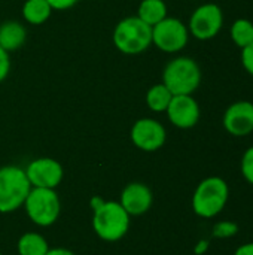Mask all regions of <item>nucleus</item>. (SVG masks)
I'll list each match as a JSON object with an SVG mask.
<instances>
[{
    "mask_svg": "<svg viewBox=\"0 0 253 255\" xmlns=\"http://www.w3.org/2000/svg\"><path fill=\"white\" fill-rule=\"evenodd\" d=\"M97 205L92 208V230L104 242H118L130 230L131 217L119 202H104L94 199Z\"/></svg>",
    "mask_w": 253,
    "mask_h": 255,
    "instance_id": "obj_1",
    "label": "nucleus"
},
{
    "mask_svg": "<svg viewBox=\"0 0 253 255\" xmlns=\"http://www.w3.org/2000/svg\"><path fill=\"white\" fill-rule=\"evenodd\" d=\"M203 73L200 64L186 55H179L170 60L163 70V84L173 96L194 94L201 85Z\"/></svg>",
    "mask_w": 253,
    "mask_h": 255,
    "instance_id": "obj_2",
    "label": "nucleus"
},
{
    "mask_svg": "<svg viewBox=\"0 0 253 255\" xmlns=\"http://www.w3.org/2000/svg\"><path fill=\"white\" fill-rule=\"evenodd\" d=\"M228 197L227 181L221 176H209L197 185L192 194V211L200 218H215L225 209Z\"/></svg>",
    "mask_w": 253,
    "mask_h": 255,
    "instance_id": "obj_3",
    "label": "nucleus"
},
{
    "mask_svg": "<svg viewBox=\"0 0 253 255\" xmlns=\"http://www.w3.org/2000/svg\"><path fill=\"white\" fill-rule=\"evenodd\" d=\"M115 48L125 55H137L152 45V27L137 15L122 18L113 28Z\"/></svg>",
    "mask_w": 253,
    "mask_h": 255,
    "instance_id": "obj_4",
    "label": "nucleus"
},
{
    "mask_svg": "<svg viewBox=\"0 0 253 255\" xmlns=\"http://www.w3.org/2000/svg\"><path fill=\"white\" fill-rule=\"evenodd\" d=\"M31 190L25 170L18 166L0 167V214H10L24 206Z\"/></svg>",
    "mask_w": 253,
    "mask_h": 255,
    "instance_id": "obj_5",
    "label": "nucleus"
},
{
    "mask_svg": "<svg viewBox=\"0 0 253 255\" xmlns=\"http://www.w3.org/2000/svg\"><path fill=\"white\" fill-rule=\"evenodd\" d=\"M25 214L37 227H49L57 223L61 214L58 193L51 188H31L25 202Z\"/></svg>",
    "mask_w": 253,
    "mask_h": 255,
    "instance_id": "obj_6",
    "label": "nucleus"
},
{
    "mask_svg": "<svg viewBox=\"0 0 253 255\" xmlns=\"http://www.w3.org/2000/svg\"><path fill=\"white\" fill-rule=\"evenodd\" d=\"M188 25L174 16H166L152 27V45L166 54H177L189 42Z\"/></svg>",
    "mask_w": 253,
    "mask_h": 255,
    "instance_id": "obj_7",
    "label": "nucleus"
},
{
    "mask_svg": "<svg viewBox=\"0 0 253 255\" xmlns=\"http://www.w3.org/2000/svg\"><path fill=\"white\" fill-rule=\"evenodd\" d=\"M224 10L216 3H203L194 9L188 21L189 34L201 42L215 39L224 27Z\"/></svg>",
    "mask_w": 253,
    "mask_h": 255,
    "instance_id": "obj_8",
    "label": "nucleus"
},
{
    "mask_svg": "<svg viewBox=\"0 0 253 255\" xmlns=\"http://www.w3.org/2000/svg\"><path fill=\"white\" fill-rule=\"evenodd\" d=\"M130 137L133 145L140 151L155 152L164 146L167 140V130L154 118H140L133 124Z\"/></svg>",
    "mask_w": 253,
    "mask_h": 255,
    "instance_id": "obj_9",
    "label": "nucleus"
},
{
    "mask_svg": "<svg viewBox=\"0 0 253 255\" xmlns=\"http://www.w3.org/2000/svg\"><path fill=\"white\" fill-rule=\"evenodd\" d=\"M24 170L31 188L55 190L64 178V169L61 163L49 157H40L30 161Z\"/></svg>",
    "mask_w": 253,
    "mask_h": 255,
    "instance_id": "obj_10",
    "label": "nucleus"
},
{
    "mask_svg": "<svg viewBox=\"0 0 253 255\" xmlns=\"http://www.w3.org/2000/svg\"><path fill=\"white\" fill-rule=\"evenodd\" d=\"M222 126L225 131L234 137H245L253 133L252 102L237 100L231 103L222 115Z\"/></svg>",
    "mask_w": 253,
    "mask_h": 255,
    "instance_id": "obj_11",
    "label": "nucleus"
},
{
    "mask_svg": "<svg viewBox=\"0 0 253 255\" xmlns=\"http://www.w3.org/2000/svg\"><path fill=\"white\" fill-rule=\"evenodd\" d=\"M166 114H167L169 121L174 127L180 130H188L198 124L200 117H201V109L192 94L173 96Z\"/></svg>",
    "mask_w": 253,
    "mask_h": 255,
    "instance_id": "obj_12",
    "label": "nucleus"
},
{
    "mask_svg": "<svg viewBox=\"0 0 253 255\" xmlns=\"http://www.w3.org/2000/svg\"><path fill=\"white\" fill-rule=\"evenodd\" d=\"M119 203L130 217H140L152 208L154 194L143 182H131L121 191Z\"/></svg>",
    "mask_w": 253,
    "mask_h": 255,
    "instance_id": "obj_13",
    "label": "nucleus"
},
{
    "mask_svg": "<svg viewBox=\"0 0 253 255\" xmlns=\"http://www.w3.org/2000/svg\"><path fill=\"white\" fill-rule=\"evenodd\" d=\"M27 40V28L16 19H7L0 24V48L6 52H15L24 46Z\"/></svg>",
    "mask_w": 253,
    "mask_h": 255,
    "instance_id": "obj_14",
    "label": "nucleus"
},
{
    "mask_svg": "<svg viewBox=\"0 0 253 255\" xmlns=\"http://www.w3.org/2000/svg\"><path fill=\"white\" fill-rule=\"evenodd\" d=\"M137 16L148 25L154 27L169 16V7L164 0H142L137 7Z\"/></svg>",
    "mask_w": 253,
    "mask_h": 255,
    "instance_id": "obj_15",
    "label": "nucleus"
},
{
    "mask_svg": "<svg viewBox=\"0 0 253 255\" xmlns=\"http://www.w3.org/2000/svg\"><path fill=\"white\" fill-rule=\"evenodd\" d=\"M52 15V7L46 0H25L22 4V18L31 25L45 24Z\"/></svg>",
    "mask_w": 253,
    "mask_h": 255,
    "instance_id": "obj_16",
    "label": "nucleus"
},
{
    "mask_svg": "<svg viewBox=\"0 0 253 255\" xmlns=\"http://www.w3.org/2000/svg\"><path fill=\"white\" fill-rule=\"evenodd\" d=\"M16 250L19 255H46L49 251V244L42 235L28 232L18 239Z\"/></svg>",
    "mask_w": 253,
    "mask_h": 255,
    "instance_id": "obj_17",
    "label": "nucleus"
},
{
    "mask_svg": "<svg viewBox=\"0 0 253 255\" xmlns=\"http://www.w3.org/2000/svg\"><path fill=\"white\" fill-rule=\"evenodd\" d=\"M146 105L148 108L155 112V114H163L167 111L171 99H173V94L170 93V90L161 82V84H155L152 85L148 93H146Z\"/></svg>",
    "mask_w": 253,
    "mask_h": 255,
    "instance_id": "obj_18",
    "label": "nucleus"
},
{
    "mask_svg": "<svg viewBox=\"0 0 253 255\" xmlns=\"http://www.w3.org/2000/svg\"><path fill=\"white\" fill-rule=\"evenodd\" d=\"M230 37L240 49L253 43V21L248 18H237L230 27Z\"/></svg>",
    "mask_w": 253,
    "mask_h": 255,
    "instance_id": "obj_19",
    "label": "nucleus"
},
{
    "mask_svg": "<svg viewBox=\"0 0 253 255\" xmlns=\"http://www.w3.org/2000/svg\"><path fill=\"white\" fill-rule=\"evenodd\" d=\"M237 233H239V226L233 221H219L212 229V235L216 239H230Z\"/></svg>",
    "mask_w": 253,
    "mask_h": 255,
    "instance_id": "obj_20",
    "label": "nucleus"
},
{
    "mask_svg": "<svg viewBox=\"0 0 253 255\" xmlns=\"http://www.w3.org/2000/svg\"><path fill=\"white\" fill-rule=\"evenodd\" d=\"M240 170L243 178L253 185V146L248 148L242 157V163H240Z\"/></svg>",
    "mask_w": 253,
    "mask_h": 255,
    "instance_id": "obj_21",
    "label": "nucleus"
},
{
    "mask_svg": "<svg viewBox=\"0 0 253 255\" xmlns=\"http://www.w3.org/2000/svg\"><path fill=\"white\" fill-rule=\"evenodd\" d=\"M240 61H242V66L246 70V73L253 76V43L248 45L246 48H242Z\"/></svg>",
    "mask_w": 253,
    "mask_h": 255,
    "instance_id": "obj_22",
    "label": "nucleus"
},
{
    "mask_svg": "<svg viewBox=\"0 0 253 255\" xmlns=\"http://www.w3.org/2000/svg\"><path fill=\"white\" fill-rule=\"evenodd\" d=\"M10 72V54L0 48V82H3Z\"/></svg>",
    "mask_w": 253,
    "mask_h": 255,
    "instance_id": "obj_23",
    "label": "nucleus"
},
{
    "mask_svg": "<svg viewBox=\"0 0 253 255\" xmlns=\"http://www.w3.org/2000/svg\"><path fill=\"white\" fill-rule=\"evenodd\" d=\"M52 10H67L73 7L79 0H46Z\"/></svg>",
    "mask_w": 253,
    "mask_h": 255,
    "instance_id": "obj_24",
    "label": "nucleus"
},
{
    "mask_svg": "<svg viewBox=\"0 0 253 255\" xmlns=\"http://www.w3.org/2000/svg\"><path fill=\"white\" fill-rule=\"evenodd\" d=\"M234 255H253V242H249V244H245V245L239 247L236 250Z\"/></svg>",
    "mask_w": 253,
    "mask_h": 255,
    "instance_id": "obj_25",
    "label": "nucleus"
},
{
    "mask_svg": "<svg viewBox=\"0 0 253 255\" xmlns=\"http://www.w3.org/2000/svg\"><path fill=\"white\" fill-rule=\"evenodd\" d=\"M46 255H76L73 251L67 250V248H49V251Z\"/></svg>",
    "mask_w": 253,
    "mask_h": 255,
    "instance_id": "obj_26",
    "label": "nucleus"
},
{
    "mask_svg": "<svg viewBox=\"0 0 253 255\" xmlns=\"http://www.w3.org/2000/svg\"><path fill=\"white\" fill-rule=\"evenodd\" d=\"M207 248H209V242H207V241H201V242L197 245L195 253H197V254H203V253L207 251Z\"/></svg>",
    "mask_w": 253,
    "mask_h": 255,
    "instance_id": "obj_27",
    "label": "nucleus"
},
{
    "mask_svg": "<svg viewBox=\"0 0 253 255\" xmlns=\"http://www.w3.org/2000/svg\"><path fill=\"white\" fill-rule=\"evenodd\" d=\"M0 255H3V254H1V253H0Z\"/></svg>",
    "mask_w": 253,
    "mask_h": 255,
    "instance_id": "obj_28",
    "label": "nucleus"
}]
</instances>
